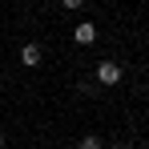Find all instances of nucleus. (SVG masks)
Returning <instances> with one entry per match:
<instances>
[{
	"mask_svg": "<svg viewBox=\"0 0 149 149\" xmlns=\"http://www.w3.org/2000/svg\"><path fill=\"white\" fill-rule=\"evenodd\" d=\"M97 81L101 85H117V81H121V65H117V61H101L97 65Z\"/></svg>",
	"mask_w": 149,
	"mask_h": 149,
	"instance_id": "1",
	"label": "nucleus"
},
{
	"mask_svg": "<svg viewBox=\"0 0 149 149\" xmlns=\"http://www.w3.org/2000/svg\"><path fill=\"white\" fill-rule=\"evenodd\" d=\"M20 61H24L28 69H36V65H40V45H24V49H20Z\"/></svg>",
	"mask_w": 149,
	"mask_h": 149,
	"instance_id": "2",
	"label": "nucleus"
},
{
	"mask_svg": "<svg viewBox=\"0 0 149 149\" xmlns=\"http://www.w3.org/2000/svg\"><path fill=\"white\" fill-rule=\"evenodd\" d=\"M73 36H77V45H93V40H97V28L93 24H77Z\"/></svg>",
	"mask_w": 149,
	"mask_h": 149,
	"instance_id": "3",
	"label": "nucleus"
},
{
	"mask_svg": "<svg viewBox=\"0 0 149 149\" xmlns=\"http://www.w3.org/2000/svg\"><path fill=\"white\" fill-rule=\"evenodd\" d=\"M77 149H105V145H101V137L89 133V137H81V145H77Z\"/></svg>",
	"mask_w": 149,
	"mask_h": 149,
	"instance_id": "4",
	"label": "nucleus"
},
{
	"mask_svg": "<svg viewBox=\"0 0 149 149\" xmlns=\"http://www.w3.org/2000/svg\"><path fill=\"white\" fill-rule=\"evenodd\" d=\"M81 4H85V0H65V8H69V12H73V8H81Z\"/></svg>",
	"mask_w": 149,
	"mask_h": 149,
	"instance_id": "5",
	"label": "nucleus"
},
{
	"mask_svg": "<svg viewBox=\"0 0 149 149\" xmlns=\"http://www.w3.org/2000/svg\"><path fill=\"white\" fill-rule=\"evenodd\" d=\"M113 149H133V145H129V141H121V145H113Z\"/></svg>",
	"mask_w": 149,
	"mask_h": 149,
	"instance_id": "6",
	"label": "nucleus"
},
{
	"mask_svg": "<svg viewBox=\"0 0 149 149\" xmlns=\"http://www.w3.org/2000/svg\"><path fill=\"white\" fill-rule=\"evenodd\" d=\"M0 145H4V129H0Z\"/></svg>",
	"mask_w": 149,
	"mask_h": 149,
	"instance_id": "7",
	"label": "nucleus"
}]
</instances>
